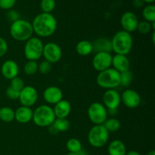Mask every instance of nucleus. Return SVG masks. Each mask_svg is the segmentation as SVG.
Segmentation results:
<instances>
[{"label":"nucleus","mask_w":155,"mask_h":155,"mask_svg":"<svg viewBox=\"0 0 155 155\" xmlns=\"http://www.w3.org/2000/svg\"><path fill=\"white\" fill-rule=\"evenodd\" d=\"M107 151L109 155H126L127 152L125 144L118 139L112 141L109 144Z\"/></svg>","instance_id":"412c9836"},{"label":"nucleus","mask_w":155,"mask_h":155,"mask_svg":"<svg viewBox=\"0 0 155 155\" xmlns=\"http://www.w3.org/2000/svg\"><path fill=\"white\" fill-rule=\"evenodd\" d=\"M33 33L39 37H49L52 36L58 27V22L53 15L42 13L36 15L31 23Z\"/></svg>","instance_id":"f257e3e1"},{"label":"nucleus","mask_w":155,"mask_h":155,"mask_svg":"<svg viewBox=\"0 0 155 155\" xmlns=\"http://www.w3.org/2000/svg\"><path fill=\"white\" fill-rule=\"evenodd\" d=\"M17 0H0V8L11 10L16 4Z\"/></svg>","instance_id":"f704fd0d"},{"label":"nucleus","mask_w":155,"mask_h":155,"mask_svg":"<svg viewBox=\"0 0 155 155\" xmlns=\"http://www.w3.org/2000/svg\"><path fill=\"white\" fill-rule=\"evenodd\" d=\"M55 119L52 107L47 104H42L35 109L32 120L38 127H48L52 125Z\"/></svg>","instance_id":"39448f33"},{"label":"nucleus","mask_w":155,"mask_h":155,"mask_svg":"<svg viewBox=\"0 0 155 155\" xmlns=\"http://www.w3.org/2000/svg\"><path fill=\"white\" fill-rule=\"evenodd\" d=\"M93 51L97 52H107L111 53L112 44L111 39L106 37L98 38L92 43Z\"/></svg>","instance_id":"aec40b11"},{"label":"nucleus","mask_w":155,"mask_h":155,"mask_svg":"<svg viewBox=\"0 0 155 155\" xmlns=\"http://www.w3.org/2000/svg\"><path fill=\"white\" fill-rule=\"evenodd\" d=\"M121 96L115 89H107L103 95V104L107 110H117L120 105Z\"/></svg>","instance_id":"f8f14e48"},{"label":"nucleus","mask_w":155,"mask_h":155,"mask_svg":"<svg viewBox=\"0 0 155 155\" xmlns=\"http://www.w3.org/2000/svg\"><path fill=\"white\" fill-rule=\"evenodd\" d=\"M55 0H41L40 8L43 13H50L55 8Z\"/></svg>","instance_id":"c85d7f7f"},{"label":"nucleus","mask_w":155,"mask_h":155,"mask_svg":"<svg viewBox=\"0 0 155 155\" xmlns=\"http://www.w3.org/2000/svg\"><path fill=\"white\" fill-rule=\"evenodd\" d=\"M0 120L5 123H11L15 120V110L10 107L0 108Z\"/></svg>","instance_id":"5701e85b"},{"label":"nucleus","mask_w":155,"mask_h":155,"mask_svg":"<svg viewBox=\"0 0 155 155\" xmlns=\"http://www.w3.org/2000/svg\"><path fill=\"white\" fill-rule=\"evenodd\" d=\"M7 18L9 21H11L12 22H14V21L19 19V14H18V12L17 11L10 10L8 12Z\"/></svg>","instance_id":"e433bc0d"},{"label":"nucleus","mask_w":155,"mask_h":155,"mask_svg":"<svg viewBox=\"0 0 155 155\" xmlns=\"http://www.w3.org/2000/svg\"><path fill=\"white\" fill-rule=\"evenodd\" d=\"M66 147L70 153H74V154L80 152L83 149L82 143L79 139L76 138H71L68 139L66 143Z\"/></svg>","instance_id":"393cba45"},{"label":"nucleus","mask_w":155,"mask_h":155,"mask_svg":"<svg viewBox=\"0 0 155 155\" xmlns=\"http://www.w3.org/2000/svg\"><path fill=\"white\" fill-rule=\"evenodd\" d=\"M154 35H155V33L154 31V32H153V33H152V42L154 44Z\"/></svg>","instance_id":"37998d69"},{"label":"nucleus","mask_w":155,"mask_h":155,"mask_svg":"<svg viewBox=\"0 0 155 155\" xmlns=\"http://www.w3.org/2000/svg\"><path fill=\"white\" fill-rule=\"evenodd\" d=\"M112 54L107 52H97L92 58V66L95 71L101 72L111 68Z\"/></svg>","instance_id":"9b49d317"},{"label":"nucleus","mask_w":155,"mask_h":155,"mask_svg":"<svg viewBox=\"0 0 155 155\" xmlns=\"http://www.w3.org/2000/svg\"><path fill=\"white\" fill-rule=\"evenodd\" d=\"M139 22L136 14L132 12H124L120 18V24L123 30L130 33L136 31Z\"/></svg>","instance_id":"ddd939ff"},{"label":"nucleus","mask_w":155,"mask_h":155,"mask_svg":"<svg viewBox=\"0 0 155 155\" xmlns=\"http://www.w3.org/2000/svg\"><path fill=\"white\" fill-rule=\"evenodd\" d=\"M77 155H88V153L83 149H82L80 152L77 153Z\"/></svg>","instance_id":"ea45409f"},{"label":"nucleus","mask_w":155,"mask_h":155,"mask_svg":"<svg viewBox=\"0 0 155 155\" xmlns=\"http://www.w3.org/2000/svg\"><path fill=\"white\" fill-rule=\"evenodd\" d=\"M10 34L15 40L18 42H26L33 35L31 23L19 18L11 24Z\"/></svg>","instance_id":"7ed1b4c3"},{"label":"nucleus","mask_w":155,"mask_h":155,"mask_svg":"<svg viewBox=\"0 0 155 155\" xmlns=\"http://www.w3.org/2000/svg\"><path fill=\"white\" fill-rule=\"evenodd\" d=\"M109 132L103 125H94L88 133V141L94 148H102L109 139Z\"/></svg>","instance_id":"423d86ee"},{"label":"nucleus","mask_w":155,"mask_h":155,"mask_svg":"<svg viewBox=\"0 0 155 155\" xmlns=\"http://www.w3.org/2000/svg\"><path fill=\"white\" fill-rule=\"evenodd\" d=\"M126 155H141V154L136 151H128V152H127Z\"/></svg>","instance_id":"58836bf2"},{"label":"nucleus","mask_w":155,"mask_h":155,"mask_svg":"<svg viewBox=\"0 0 155 155\" xmlns=\"http://www.w3.org/2000/svg\"><path fill=\"white\" fill-rule=\"evenodd\" d=\"M121 96V102L128 108L133 109L139 107L141 104V96L136 91L133 89H127L123 92Z\"/></svg>","instance_id":"4468645a"},{"label":"nucleus","mask_w":155,"mask_h":155,"mask_svg":"<svg viewBox=\"0 0 155 155\" xmlns=\"http://www.w3.org/2000/svg\"><path fill=\"white\" fill-rule=\"evenodd\" d=\"M56 118H67L71 112V104L68 100H61L53 107Z\"/></svg>","instance_id":"a211bd4d"},{"label":"nucleus","mask_w":155,"mask_h":155,"mask_svg":"<svg viewBox=\"0 0 155 155\" xmlns=\"http://www.w3.org/2000/svg\"><path fill=\"white\" fill-rule=\"evenodd\" d=\"M38 63L36 61H27L24 66V72L26 75L31 76L38 71Z\"/></svg>","instance_id":"cd10ccee"},{"label":"nucleus","mask_w":155,"mask_h":155,"mask_svg":"<svg viewBox=\"0 0 155 155\" xmlns=\"http://www.w3.org/2000/svg\"><path fill=\"white\" fill-rule=\"evenodd\" d=\"M52 69V64L47 61H42L39 65H38V71L42 74H48L51 72Z\"/></svg>","instance_id":"2f4dec72"},{"label":"nucleus","mask_w":155,"mask_h":155,"mask_svg":"<svg viewBox=\"0 0 155 155\" xmlns=\"http://www.w3.org/2000/svg\"><path fill=\"white\" fill-rule=\"evenodd\" d=\"M67 155H77V154H74V153H68Z\"/></svg>","instance_id":"c03bdc74"},{"label":"nucleus","mask_w":155,"mask_h":155,"mask_svg":"<svg viewBox=\"0 0 155 155\" xmlns=\"http://www.w3.org/2000/svg\"><path fill=\"white\" fill-rule=\"evenodd\" d=\"M76 51L80 56H88L93 51L92 43L88 40H81L76 45Z\"/></svg>","instance_id":"4be33fe9"},{"label":"nucleus","mask_w":155,"mask_h":155,"mask_svg":"<svg viewBox=\"0 0 155 155\" xmlns=\"http://www.w3.org/2000/svg\"><path fill=\"white\" fill-rule=\"evenodd\" d=\"M144 2L147 3V4L150 5V4H153V2L155 1V0H142Z\"/></svg>","instance_id":"a19ab883"},{"label":"nucleus","mask_w":155,"mask_h":155,"mask_svg":"<svg viewBox=\"0 0 155 155\" xmlns=\"http://www.w3.org/2000/svg\"><path fill=\"white\" fill-rule=\"evenodd\" d=\"M33 113L30 107L21 106L15 111V120L20 124H27L33 119Z\"/></svg>","instance_id":"6ab92c4d"},{"label":"nucleus","mask_w":155,"mask_h":155,"mask_svg":"<svg viewBox=\"0 0 155 155\" xmlns=\"http://www.w3.org/2000/svg\"><path fill=\"white\" fill-rule=\"evenodd\" d=\"M102 125L104 126V128H105L109 133H110V132H111V133L117 132V130H120L121 126L120 122L119 121V120H117V118L114 117L107 119L104 121V123Z\"/></svg>","instance_id":"bb28decb"},{"label":"nucleus","mask_w":155,"mask_h":155,"mask_svg":"<svg viewBox=\"0 0 155 155\" xmlns=\"http://www.w3.org/2000/svg\"><path fill=\"white\" fill-rule=\"evenodd\" d=\"M44 44L39 37H33L26 41L24 52L25 58L28 61H37L42 56Z\"/></svg>","instance_id":"0eeeda50"},{"label":"nucleus","mask_w":155,"mask_h":155,"mask_svg":"<svg viewBox=\"0 0 155 155\" xmlns=\"http://www.w3.org/2000/svg\"><path fill=\"white\" fill-rule=\"evenodd\" d=\"M96 83L102 89H114L120 86V74L113 68L98 73Z\"/></svg>","instance_id":"20e7f679"},{"label":"nucleus","mask_w":155,"mask_h":155,"mask_svg":"<svg viewBox=\"0 0 155 155\" xmlns=\"http://www.w3.org/2000/svg\"><path fill=\"white\" fill-rule=\"evenodd\" d=\"M147 155H155V151H154V150H152V151H149V152L147 154Z\"/></svg>","instance_id":"79ce46f5"},{"label":"nucleus","mask_w":155,"mask_h":155,"mask_svg":"<svg viewBox=\"0 0 155 155\" xmlns=\"http://www.w3.org/2000/svg\"><path fill=\"white\" fill-rule=\"evenodd\" d=\"M112 51L115 54L127 55L133 48V39L131 33L124 30H119L111 39Z\"/></svg>","instance_id":"f03ea898"},{"label":"nucleus","mask_w":155,"mask_h":155,"mask_svg":"<svg viewBox=\"0 0 155 155\" xmlns=\"http://www.w3.org/2000/svg\"><path fill=\"white\" fill-rule=\"evenodd\" d=\"M8 51V43L5 39L0 37V58L3 57Z\"/></svg>","instance_id":"c9c22d12"},{"label":"nucleus","mask_w":155,"mask_h":155,"mask_svg":"<svg viewBox=\"0 0 155 155\" xmlns=\"http://www.w3.org/2000/svg\"><path fill=\"white\" fill-rule=\"evenodd\" d=\"M42 56L45 61L51 64H55L61 60L62 57V50L58 44L55 42H48L43 46Z\"/></svg>","instance_id":"1a4fd4ad"},{"label":"nucleus","mask_w":155,"mask_h":155,"mask_svg":"<svg viewBox=\"0 0 155 155\" xmlns=\"http://www.w3.org/2000/svg\"><path fill=\"white\" fill-rule=\"evenodd\" d=\"M88 117L94 125H102L107 119V108L101 103L93 102L89 105L87 110Z\"/></svg>","instance_id":"6e6552de"},{"label":"nucleus","mask_w":155,"mask_h":155,"mask_svg":"<svg viewBox=\"0 0 155 155\" xmlns=\"http://www.w3.org/2000/svg\"><path fill=\"white\" fill-rule=\"evenodd\" d=\"M52 127L55 129L58 133L66 132L67 130H69L71 124L67 118H56L52 124Z\"/></svg>","instance_id":"b1692460"},{"label":"nucleus","mask_w":155,"mask_h":155,"mask_svg":"<svg viewBox=\"0 0 155 155\" xmlns=\"http://www.w3.org/2000/svg\"><path fill=\"white\" fill-rule=\"evenodd\" d=\"M111 67L114 70L120 74V73L125 72L129 71L130 67V62L127 55L123 54H115L112 57V64Z\"/></svg>","instance_id":"f3484780"},{"label":"nucleus","mask_w":155,"mask_h":155,"mask_svg":"<svg viewBox=\"0 0 155 155\" xmlns=\"http://www.w3.org/2000/svg\"><path fill=\"white\" fill-rule=\"evenodd\" d=\"M142 17L145 21L148 22H155V6L154 5H148L144 8L142 10Z\"/></svg>","instance_id":"a878e982"},{"label":"nucleus","mask_w":155,"mask_h":155,"mask_svg":"<svg viewBox=\"0 0 155 155\" xmlns=\"http://www.w3.org/2000/svg\"><path fill=\"white\" fill-rule=\"evenodd\" d=\"M6 93V96L9 98V99L12 100H17L19 98V95H20V91L16 90L14 88L11 87L10 86L6 89L5 91Z\"/></svg>","instance_id":"72a5a7b5"},{"label":"nucleus","mask_w":155,"mask_h":155,"mask_svg":"<svg viewBox=\"0 0 155 155\" xmlns=\"http://www.w3.org/2000/svg\"><path fill=\"white\" fill-rule=\"evenodd\" d=\"M38 99V92L36 88L32 86H24L20 92L18 100L22 106L32 107L36 104Z\"/></svg>","instance_id":"9d476101"},{"label":"nucleus","mask_w":155,"mask_h":155,"mask_svg":"<svg viewBox=\"0 0 155 155\" xmlns=\"http://www.w3.org/2000/svg\"><path fill=\"white\" fill-rule=\"evenodd\" d=\"M1 73L5 78L12 80V79L18 77L19 66L15 61L7 60L2 65Z\"/></svg>","instance_id":"dca6fc26"},{"label":"nucleus","mask_w":155,"mask_h":155,"mask_svg":"<svg viewBox=\"0 0 155 155\" xmlns=\"http://www.w3.org/2000/svg\"><path fill=\"white\" fill-rule=\"evenodd\" d=\"M144 4V2L142 0H133V5L135 8H139L142 7Z\"/></svg>","instance_id":"4c0bfd02"},{"label":"nucleus","mask_w":155,"mask_h":155,"mask_svg":"<svg viewBox=\"0 0 155 155\" xmlns=\"http://www.w3.org/2000/svg\"><path fill=\"white\" fill-rule=\"evenodd\" d=\"M44 100L49 104H55L63 99V92L58 86H49L43 92Z\"/></svg>","instance_id":"2eb2a0df"},{"label":"nucleus","mask_w":155,"mask_h":155,"mask_svg":"<svg viewBox=\"0 0 155 155\" xmlns=\"http://www.w3.org/2000/svg\"><path fill=\"white\" fill-rule=\"evenodd\" d=\"M141 34H148L152 30V27H151V23L148 22L146 21H142L139 22V24H138L137 30Z\"/></svg>","instance_id":"7c9ffc66"},{"label":"nucleus","mask_w":155,"mask_h":155,"mask_svg":"<svg viewBox=\"0 0 155 155\" xmlns=\"http://www.w3.org/2000/svg\"><path fill=\"white\" fill-rule=\"evenodd\" d=\"M10 86L11 87L14 88L15 89H16V90H18L21 92V89H22L25 86H24V80L21 78H20L19 77H17L11 80Z\"/></svg>","instance_id":"473e14b6"},{"label":"nucleus","mask_w":155,"mask_h":155,"mask_svg":"<svg viewBox=\"0 0 155 155\" xmlns=\"http://www.w3.org/2000/svg\"><path fill=\"white\" fill-rule=\"evenodd\" d=\"M133 80V74L130 70L120 73V85L124 87H128Z\"/></svg>","instance_id":"c756f323"}]
</instances>
